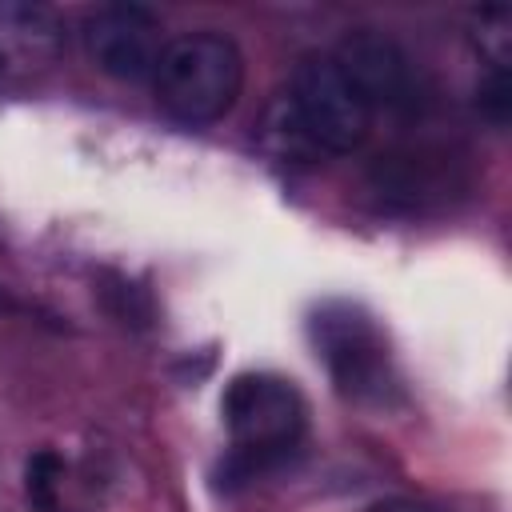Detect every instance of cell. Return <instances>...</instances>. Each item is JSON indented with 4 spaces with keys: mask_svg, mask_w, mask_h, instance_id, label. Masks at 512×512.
<instances>
[{
    "mask_svg": "<svg viewBox=\"0 0 512 512\" xmlns=\"http://www.w3.org/2000/svg\"><path fill=\"white\" fill-rule=\"evenodd\" d=\"M156 100L180 124H212L228 116L244 88V52L232 36L200 28L164 44L152 72Z\"/></svg>",
    "mask_w": 512,
    "mask_h": 512,
    "instance_id": "2",
    "label": "cell"
},
{
    "mask_svg": "<svg viewBox=\"0 0 512 512\" xmlns=\"http://www.w3.org/2000/svg\"><path fill=\"white\" fill-rule=\"evenodd\" d=\"M224 428H228V460L220 468L224 488L248 484L260 472L284 464L308 428V408L304 396L296 392L292 380L272 376V372H240L228 380L224 400Z\"/></svg>",
    "mask_w": 512,
    "mask_h": 512,
    "instance_id": "1",
    "label": "cell"
},
{
    "mask_svg": "<svg viewBox=\"0 0 512 512\" xmlns=\"http://www.w3.org/2000/svg\"><path fill=\"white\" fill-rule=\"evenodd\" d=\"M60 476H64V460L52 452V448H40L28 456L24 464V492L32 500V508L40 512H56V500H60Z\"/></svg>",
    "mask_w": 512,
    "mask_h": 512,
    "instance_id": "8",
    "label": "cell"
},
{
    "mask_svg": "<svg viewBox=\"0 0 512 512\" xmlns=\"http://www.w3.org/2000/svg\"><path fill=\"white\" fill-rule=\"evenodd\" d=\"M372 512H432V508L428 504H416V500H384Z\"/></svg>",
    "mask_w": 512,
    "mask_h": 512,
    "instance_id": "11",
    "label": "cell"
},
{
    "mask_svg": "<svg viewBox=\"0 0 512 512\" xmlns=\"http://www.w3.org/2000/svg\"><path fill=\"white\" fill-rule=\"evenodd\" d=\"M64 48V24L44 4L0 0V76L32 72L56 60Z\"/></svg>",
    "mask_w": 512,
    "mask_h": 512,
    "instance_id": "7",
    "label": "cell"
},
{
    "mask_svg": "<svg viewBox=\"0 0 512 512\" xmlns=\"http://www.w3.org/2000/svg\"><path fill=\"white\" fill-rule=\"evenodd\" d=\"M332 64L368 104V112L412 104V60L392 36L376 28H356L336 44Z\"/></svg>",
    "mask_w": 512,
    "mask_h": 512,
    "instance_id": "6",
    "label": "cell"
},
{
    "mask_svg": "<svg viewBox=\"0 0 512 512\" xmlns=\"http://www.w3.org/2000/svg\"><path fill=\"white\" fill-rule=\"evenodd\" d=\"M288 120L312 148L332 156L356 152L372 128L368 104L352 92L332 56H304L296 64L288 88Z\"/></svg>",
    "mask_w": 512,
    "mask_h": 512,
    "instance_id": "4",
    "label": "cell"
},
{
    "mask_svg": "<svg viewBox=\"0 0 512 512\" xmlns=\"http://www.w3.org/2000/svg\"><path fill=\"white\" fill-rule=\"evenodd\" d=\"M476 108H480L484 120H492L496 128L508 124V116H512V76H508L504 64H496V68L480 80V88H476Z\"/></svg>",
    "mask_w": 512,
    "mask_h": 512,
    "instance_id": "10",
    "label": "cell"
},
{
    "mask_svg": "<svg viewBox=\"0 0 512 512\" xmlns=\"http://www.w3.org/2000/svg\"><path fill=\"white\" fill-rule=\"evenodd\" d=\"M100 296H104L108 312H112L120 324L148 328V320H152V304H148L144 288H136V284H132V280H124V276H104Z\"/></svg>",
    "mask_w": 512,
    "mask_h": 512,
    "instance_id": "9",
    "label": "cell"
},
{
    "mask_svg": "<svg viewBox=\"0 0 512 512\" xmlns=\"http://www.w3.org/2000/svg\"><path fill=\"white\" fill-rule=\"evenodd\" d=\"M160 16L140 4H100L84 16L80 40L88 60L112 80H152L164 36Z\"/></svg>",
    "mask_w": 512,
    "mask_h": 512,
    "instance_id": "5",
    "label": "cell"
},
{
    "mask_svg": "<svg viewBox=\"0 0 512 512\" xmlns=\"http://www.w3.org/2000/svg\"><path fill=\"white\" fill-rule=\"evenodd\" d=\"M0 308H8V300H4V292H0Z\"/></svg>",
    "mask_w": 512,
    "mask_h": 512,
    "instance_id": "12",
    "label": "cell"
},
{
    "mask_svg": "<svg viewBox=\"0 0 512 512\" xmlns=\"http://www.w3.org/2000/svg\"><path fill=\"white\" fill-rule=\"evenodd\" d=\"M312 344L324 360L336 392L356 404H388L396 392V372L388 344L372 316L356 304H324L312 312Z\"/></svg>",
    "mask_w": 512,
    "mask_h": 512,
    "instance_id": "3",
    "label": "cell"
}]
</instances>
